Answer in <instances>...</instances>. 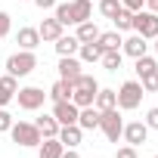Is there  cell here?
I'll return each instance as SVG.
<instances>
[{"label": "cell", "instance_id": "39", "mask_svg": "<svg viewBox=\"0 0 158 158\" xmlns=\"http://www.w3.org/2000/svg\"><path fill=\"white\" fill-rule=\"evenodd\" d=\"M146 6H149V13H158V0H146Z\"/></svg>", "mask_w": 158, "mask_h": 158}, {"label": "cell", "instance_id": "7", "mask_svg": "<svg viewBox=\"0 0 158 158\" xmlns=\"http://www.w3.org/2000/svg\"><path fill=\"white\" fill-rule=\"evenodd\" d=\"M77 109L71 99H59L56 106H53V118L59 121V127H65V124H77Z\"/></svg>", "mask_w": 158, "mask_h": 158}, {"label": "cell", "instance_id": "32", "mask_svg": "<svg viewBox=\"0 0 158 158\" xmlns=\"http://www.w3.org/2000/svg\"><path fill=\"white\" fill-rule=\"evenodd\" d=\"M10 127H13V115H10L6 109H0V133H6Z\"/></svg>", "mask_w": 158, "mask_h": 158}, {"label": "cell", "instance_id": "40", "mask_svg": "<svg viewBox=\"0 0 158 158\" xmlns=\"http://www.w3.org/2000/svg\"><path fill=\"white\" fill-rule=\"evenodd\" d=\"M155 53H158V37H155Z\"/></svg>", "mask_w": 158, "mask_h": 158}, {"label": "cell", "instance_id": "41", "mask_svg": "<svg viewBox=\"0 0 158 158\" xmlns=\"http://www.w3.org/2000/svg\"><path fill=\"white\" fill-rule=\"evenodd\" d=\"M155 158H158V155H155Z\"/></svg>", "mask_w": 158, "mask_h": 158}, {"label": "cell", "instance_id": "38", "mask_svg": "<svg viewBox=\"0 0 158 158\" xmlns=\"http://www.w3.org/2000/svg\"><path fill=\"white\" fill-rule=\"evenodd\" d=\"M59 158H81V155H77L74 149H62V155H59Z\"/></svg>", "mask_w": 158, "mask_h": 158}, {"label": "cell", "instance_id": "5", "mask_svg": "<svg viewBox=\"0 0 158 158\" xmlns=\"http://www.w3.org/2000/svg\"><path fill=\"white\" fill-rule=\"evenodd\" d=\"M10 133H13V143H19V146H40V130L34 127V124H28V121H13V127H10Z\"/></svg>", "mask_w": 158, "mask_h": 158}, {"label": "cell", "instance_id": "8", "mask_svg": "<svg viewBox=\"0 0 158 158\" xmlns=\"http://www.w3.org/2000/svg\"><path fill=\"white\" fill-rule=\"evenodd\" d=\"M16 96H19V106H22V109H28V112L40 109V106H44V99H47V93H44L40 87H22V90H16Z\"/></svg>", "mask_w": 158, "mask_h": 158}, {"label": "cell", "instance_id": "34", "mask_svg": "<svg viewBox=\"0 0 158 158\" xmlns=\"http://www.w3.org/2000/svg\"><path fill=\"white\" fill-rule=\"evenodd\" d=\"M143 3H146V0H121V6H124V10H130V13H139V10H143Z\"/></svg>", "mask_w": 158, "mask_h": 158}, {"label": "cell", "instance_id": "35", "mask_svg": "<svg viewBox=\"0 0 158 158\" xmlns=\"http://www.w3.org/2000/svg\"><path fill=\"white\" fill-rule=\"evenodd\" d=\"M115 158H136V146H124V149H118Z\"/></svg>", "mask_w": 158, "mask_h": 158}, {"label": "cell", "instance_id": "19", "mask_svg": "<svg viewBox=\"0 0 158 158\" xmlns=\"http://www.w3.org/2000/svg\"><path fill=\"white\" fill-rule=\"evenodd\" d=\"M93 13V0H71V16H74V25L77 22H87Z\"/></svg>", "mask_w": 158, "mask_h": 158}, {"label": "cell", "instance_id": "3", "mask_svg": "<svg viewBox=\"0 0 158 158\" xmlns=\"http://www.w3.org/2000/svg\"><path fill=\"white\" fill-rule=\"evenodd\" d=\"M115 99H118V109H124V112L136 109L143 102V84L139 81H124L121 90H115Z\"/></svg>", "mask_w": 158, "mask_h": 158}, {"label": "cell", "instance_id": "11", "mask_svg": "<svg viewBox=\"0 0 158 158\" xmlns=\"http://www.w3.org/2000/svg\"><path fill=\"white\" fill-rule=\"evenodd\" d=\"M81 136H84V130L77 127V124H65V127H59V133H56V139H59L65 149H74L77 143H81Z\"/></svg>", "mask_w": 158, "mask_h": 158}, {"label": "cell", "instance_id": "6", "mask_svg": "<svg viewBox=\"0 0 158 158\" xmlns=\"http://www.w3.org/2000/svg\"><path fill=\"white\" fill-rule=\"evenodd\" d=\"M133 31H136L139 37H146V40H149V37H158V13H149V10H146V13H143V10L133 13Z\"/></svg>", "mask_w": 158, "mask_h": 158}, {"label": "cell", "instance_id": "16", "mask_svg": "<svg viewBox=\"0 0 158 158\" xmlns=\"http://www.w3.org/2000/svg\"><path fill=\"white\" fill-rule=\"evenodd\" d=\"M34 127L40 130V136H44V139H50V136H56V133H59V121H56L53 115H40V118L34 121Z\"/></svg>", "mask_w": 158, "mask_h": 158}, {"label": "cell", "instance_id": "29", "mask_svg": "<svg viewBox=\"0 0 158 158\" xmlns=\"http://www.w3.org/2000/svg\"><path fill=\"white\" fill-rule=\"evenodd\" d=\"M56 19L62 25H74V16H71V3H56Z\"/></svg>", "mask_w": 158, "mask_h": 158}, {"label": "cell", "instance_id": "22", "mask_svg": "<svg viewBox=\"0 0 158 158\" xmlns=\"http://www.w3.org/2000/svg\"><path fill=\"white\" fill-rule=\"evenodd\" d=\"M121 59H124L121 47H118V50H102V65H106V71H118V68H121Z\"/></svg>", "mask_w": 158, "mask_h": 158}, {"label": "cell", "instance_id": "27", "mask_svg": "<svg viewBox=\"0 0 158 158\" xmlns=\"http://www.w3.org/2000/svg\"><path fill=\"white\" fill-rule=\"evenodd\" d=\"M96 44H99L102 50H118V47H121V34H118V31H106V34L96 37Z\"/></svg>", "mask_w": 158, "mask_h": 158}, {"label": "cell", "instance_id": "28", "mask_svg": "<svg viewBox=\"0 0 158 158\" xmlns=\"http://www.w3.org/2000/svg\"><path fill=\"white\" fill-rule=\"evenodd\" d=\"M139 84H143V90L155 93V90H158V68H155V71H146V74H139Z\"/></svg>", "mask_w": 158, "mask_h": 158}, {"label": "cell", "instance_id": "2", "mask_svg": "<svg viewBox=\"0 0 158 158\" xmlns=\"http://www.w3.org/2000/svg\"><path fill=\"white\" fill-rule=\"evenodd\" d=\"M34 68H37L34 50H22V53H13V56L6 59V74H13V77H25V74H31Z\"/></svg>", "mask_w": 158, "mask_h": 158}, {"label": "cell", "instance_id": "9", "mask_svg": "<svg viewBox=\"0 0 158 158\" xmlns=\"http://www.w3.org/2000/svg\"><path fill=\"white\" fill-rule=\"evenodd\" d=\"M59 77L68 81V84H74L77 77H81V62L74 56H59Z\"/></svg>", "mask_w": 158, "mask_h": 158}, {"label": "cell", "instance_id": "12", "mask_svg": "<svg viewBox=\"0 0 158 158\" xmlns=\"http://www.w3.org/2000/svg\"><path fill=\"white\" fill-rule=\"evenodd\" d=\"M77 127H81V130H96L99 127V109L84 106L81 112H77Z\"/></svg>", "mask_w": 158, "mask_h": 158}, {"label": "cell", "instance_id": "26", "mask_svg": "<svg viewBox=\"0 0 158 158\" xmlns=\"http://www.w3.org/2000/svg\"><path fill=\"white\" fill-rule=\"evenodd\" d=\"M96 109L99 112H106V109H115L118 106V99H115V90H96Z\"/></svg>", "mask_w": 158, "mask_h": 158}, {"label": "cell", "instance_id": "14", "mask_svg": "<svg viewBox=\"0 0 158 158\" xmlns=\"http://www.w3.org/2000/svg\"><path fill=\"white\" fill-rule=\"evenodd\" d=\"M121 53H127V56H133V59H139V56H146V37H139V34H133V37H127V40H121Z\"/></svg>", "mask_w": 158, "mask_h": 158}, {"label": "cell", "instance_id": "1", "mask_svg": "<svg viewBox=\"0 0 158 158\" xmlns=\"http://www.w3.org/2000/svg\"><path fill=\"white\" fill-rule=\"evenodd\" d=\"M96 90H99L96 77H90V74H84V71H81V77H77V81L71 84V102H74L77 109L93 106V99H96Z\"/></svg>", "mask_w": 158, "mask_h": 158}, {"label": "cell", "instance_id": "36", "mask_svg": "<svg viewBox=\"0 0 158 158\" xmlns=\"http://www.w3.org/2000/svg\"><path fill=\"white\" fill-rule=\"evenodd\" d=\"M146 127L158 130V109H149V115H146Z\"/></svg>", "mask_w": 158, "mask_h": 158}, {"label": "cell", "instance_id": "17", "mask_svg": "<svg viewBox=\"0 0 158 158\" xmlns=\"http://www.w3.org/2000/svg\"><path fill=\"white\" fill-rule=\"evenodd\" d=\"M99 34H102V31H99V28H96V25L87 19V22H77V34H74V37L81 40V44H93Z\"/></svg>", "mask_w": 158, "mask_h": 158}, {"label": "cell", "instance_id": "31", "mask_svg": "<svg viewBox=\"0 0 158 158\" xmlns=\"http://www.w3.org/2000/svg\"><path fill=\"white\" fill-rule=\"evenodd\" d=\"M158 65H155V59L152 56H139L136 59V74H146V71H155Z\"/></svg>", "mask_w": 158, "mask_h": 158}, {"label": "cell", "instance_id": "20", "mask_svg": "<svg viewBox=\"0 0 158 158\" xmlns=\"http://www.w3.org/2000/svg\"><path fill=\"white\" fill-rule=\"evenodd\" d=\"M62 143L56 139V136H50V139H40V152H37V158H59L62 155Z\"/></svg>", "mask_w": 158, "mask_h": 158}, {"label": "cell", "instance_id": "13", "mask_svg": "<svg viewBox=\"0 0 158 158\" xmlns=\"http://www.w3.org/2000/svg\"><path fill=\"white\" fill-rule=\"evenodd\" d=\"M37 34H40V40H59L62 37V22L53 16V19H44V25L37 28Z\"/></svg>", "mask_w": 158, "mask_h": 158}, {"label": "cell", "instance_id": "30", "mask_svg": "<svg viewBox=\"0 0 158 158\" xmlns=\"http://www.w3.org/2000/svg\"><path fill=\"white\" fill-rule=\"evenodd\" d=\"M121 10V0H99V13L106 19H115V13Z\"/></svg>", "mask_w": 158, "mask_h": 158}, {"label": "cell", "instance_id": "18", "mask_svg": "<svg viewBox=\"0 0 158 158\" xmlns=\"http://www.w3.org/2000/svg\"><path fill=\"white\" fill-rule=\"evenodd\" d=\"M16 90H19V87H16V77H13V74H3V77H0V109L16 96Z\"/></svg>", "mask_w": 158, "mask_h": 158}, {"label": "cell", "instance_id": "24", "mask_svg": "<svg viewBox=\"0 0 158 158\" xmlns=\"http://www.w3.org/2000/svg\"><path fill=\"white\" fill-rule=\"evenodd\" d=\"M50 99H53V102H59V99H71V84L59 77V81L50 87Z\"/></svg>", "mask_w": 158, "mask_h": 158}, {"label": "cell", "instance_id": "37", "mask_svg": "<svg viewBox=\"0 0 158 158\" xmlns=\"http://www.w3.org/2000/svg\"><path fill=\"white\" fill-rule=\"evenodd\" d=\"M34 3H37L40 10H53V6H56V0H34Z\"/></svg>", "mask_w": 158, "mask_h": 158}, {"label": "cell", "instance_id": "25", "mask_svg": "<svg viewBox=\"0 0 158 158\" xmlns=\"http://www.w3.org/2000/svg\"><path fill=\"white\" fill-rule=\"evenodd\" d=\"M112 22H115V31H130V28H133V13L121 6V10L115 13V19H112Z\"/></svg>", "mask_w": 158, "mask_h": 158}, {"label": "cell", "instance_id": "4", "mask_svg": "<svg viewBox=\"0 0 158 158\" xmlns=\"http://www.w3.org/2000/svg\"><path fill=\"white\" fill-rule=\"evenodd\" d=\"M99 130L106 133L109 143H118V136H121V130H124V121H121L118 109H106V112H99Z\"/></svg>", "mask_w": 158, "mask_h": 158}, {"label": "cell", "instance_id": "15", "mask_svg": "<svg viewBox=\"0 0 158 158\" xmlns=\"http://www.w3.org/2000/svg\"><path fill=\"white\" fill-rule=\"evenodd\" d=\"M16 44H19L22 50H34V47L40 44V34H37V28H19V34H16Z\"/></svg>", "mask_w": 158, "mask_h": 158}, {"label": "cell", "instance_id": "21", "mask_svg": "<svg viewBox=\"0 0 158 158\" xmlns=\"http://www.w3.org/2000/svg\"><path fill=\"white\" fill-rule=\"evenodd\" d=\"M77 47H81V40H77V37H68V34H62V37L56 40V53H59V56H74Z\"/></svg>", "mask_w": 158, "mask_h": 158}, {"label": "cell", "instance_id": "33", "mask_svg": "<svg viewBox=\"0 0 158 158\" xmlns=\"http://www.w3.org/2000/svg\"><path fill=\"white\" fill-rule=\"evenodd\" d=\"M10 25H13L10 13H0V37H6V34H10Z\"/></svg>", "mask_w": 158, "mask_h": 158}, {"label": "cell", "instance_id": "23", "mask_svg": "<svg viewBox=\"0 0 158 158\" xmlns=\"http://www.w3.org/2000/svg\"><path fill=\"white\" fill-rule=\"evenodd\" d=\"M77 50H81V59H84V62H99V59H102V47H99L96 40H93V44H81Z\"/></svg>", "mask_w": 158, "mask_h": 158}, {"label": "cell", "instance_id": "10", "mask_svg": "<svg viewBox=\"0 0 158 158\" xmlns=\"http://www.w3.org/2000/svg\"><path fill=\"white\" fill-rule=\"evenodd\" d=\"M121 136L127 139V146H139V143H146V136H149V127H146L143 121H133V124H124Z\"/></svg>", "mask_w": 158, "mask_h": 158}]
</instances>
